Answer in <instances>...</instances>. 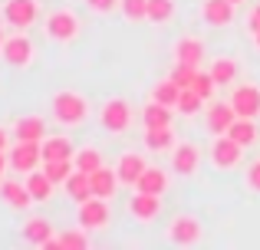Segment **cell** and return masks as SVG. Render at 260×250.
Masks as SVG:
<instances>
[{
    "label": "cell",
    "instance_id": "cell-30",
    "mask_svg": "<svg viewBox=\"0 0 260 250\" xmlns=\"http://www.w3.org/2000/svg\"><path fill=\"white\" fill-rule=\"evenodd\" d=\"M142 122H145V128L152 125H172V105H161V102H148L145 112H142Z\"/></svg>",
    "mask_w": 260,
    "mask_h": 250
},
{
    "label": "cell",
    "instance_id": "cell-43",
    "mask_svg": "<svg viewBox=\"0 0 260 250\" xmlns=\"http://www.w3.org/2000/svg\"><path fill=\"white\" fill-rule=\"evenodd\" d=\"M254 43H257V50H260V30L254 33Z\"/></svg>",
    "mask_w": 260,
    "mask_h": 250
},
{
    "label": "cell",
    "instance_id": "cell-8",
    "mask_svg": "<svg viewBox=\"0 0 260 250\" xmlns=\"http://www.w3.org/2000/svg\"><path fill=\"white\" fill-rule=\"evenodd\" d=\"M43 165V148H40V141H17V145L10 148V168L20 174H30L37 171V168Z\"/></svg>",
    "mask_w": 260,
    "mask_h": 250
},
{
    "label": "cell",
    "instance_id": "cell-32",
    "mask_svg": "<svg viewBox=\"0 0 260 250\" xmlns=\"http://www.w3.org/2000/svg\"><path fill=\"white\" fill-rule=\"evenodd\" d=\"M73 165H76L79 171L92 174L95 168H102V152H99V148H92V145H86V148H79V152L73 155Z\"/></svg>",
    "mask_w": 260,
    "mask_h": 250
},
{
    "label": "cell",
    "instance_id": "cell-5",
    "mask_svg": "<svg viewBox=\"0 0 260 250\" xmlns=\"http://www.w3.org/2000/svg\"><path fill=\"white\" fill-rule=\"evenodd\" d=\"M99 125L106 128V132H112V135H122L128 125H132V105L125 102V99H109V102H102V109H99Z\"/></svg>",
    "mask_w": 260,
    "mask_h": 250
},
{
    "label": "cell",
    "instance_id": "cell-45",
    "mask_svg": "<svg viewBox=\"0 0 260 250\" xmlns=\"http://www.w3.org/2000/svg\"><path fill=\"white\" fill-rule=\"evenodd\" d=\"M4 40H7V37H4V30H0V46H4Z\"/></svg>",
    "mask_w": 260,
    "mask_h": 250
},
{
    "label": "cell",
    "instance_id": "cell-15",
    "mask_svg": "<svg viewBox=\"0 0 260 250\" xmlns=\"http://www.w3.org/2000/svg\"><path fill=\"white\" fill-rule=\"evenodd\" d=\"M145 168H148L145 155L125 152V155H122V158H119V165H115V171H119V181H122V185L135 188V185H139V178H142V174H145Z\"/></svg>",
    "mask_w": 260,
    "mask_h": 250
},
{
    "label": "cell",
    "instance_id": "cell-14",
    "mask_svg": "<svg viewBox=\"0 0 260 250\" xmlns=\"http://www.w3.org/2000/svg\"><path fill=\"white\" fill-rule=\"evenodd\" d=\"M0 198H4V204L10 207V211H26L33 201L30 188H26V181H13V178H4L0 181Z\"/></svg>",
    "mask_w": 260,
    "mask_h": 250
},
{
    "label": "cell",
    "instance_id": "cell-22",
    "mask_svg": "<svg viewBox=\"0 0 260 250\" xmlns=\"http://www.w3.org/2000/svg\"><path fill=\"white\" fill-rule=\"evenodd\" d=\"M175 145H178V138H175V128L172 125H152V128H145V148H148V152H172Z\"/></svg>",
    "mask_w": 260,
    "mask_h": 250
},
{
    "label": "cell",
    "instance_id": "cell-44",
    "mask_svg": "<svg viewBox=\"0 0 260 250\" xmlns=\"http://www.w3.org/2000/svg\"><path fill=\"white\" fill-rule=\"evenodd\" d=\"M231 4H234V7H241V4H247V0H231Z\"/></svg>",
    "mask_w": 260,
    "mask_h": 250
},
{
    "label": "cell",
    "instance_id": "cell-13",
    "mask_svg": "<svg viewBox=\"0 0 260 250\" xmlns=\"http://www.w3.org/2000/svg\"><path fill=\"white\" fill-rule=\"evenodd\" d=\"M198 165H201V145H194V141H178L172 148V168L178 174H194Z\"/></svg>",
    "mask_w": 260,
    "mask_h": 250
},
{
    "label": "cell",
    "instance_id": "cell-20",
    "mask_svg": "<svg viewBox=\"0 0 260 250\" xmlns=\"http://www.w3.org/2000/svg\"><path fill=\"white\" fill-rule=\"evenodd\" d=\"M20 234H23V244H30V247H46V240L53 237V224L46 218H30L23 227H20Z\"/></svg>",
    "mask_w": 260,
    "mask_h": 250
},
{
    "label": "cell",
    "instance_id": "cell-7",
    "mask_svg": "<svg viewBox=\"0 0 260 250\" xmlns=\"http://www.w3.org/2000/svg\"><path fill=\"white\" fill-rule=\"evenodd\" d=\"M4 20L13 30H30L40 20V4L37 0H7L4 4Z\"/></svg>",
    "mask_w": 260,
    "mask_h": 250
},
{
    "label": "cell",
    "instance_id": "cell-6",
    "mask_svg": "<svg viewBox=\"0 0 260 250\" xmlns=\"http://www.w3.org/2000/svg\"><path fill=\"white\" fill-rule=\"evenodd\" d=\"M76 221L79 227H86V231H102V227H109V221H112V211H109V201L106 198H86L83 204L76 207Z\"/></svg>",
    "mask_w": 260,
    "mask_h": 250
},
{
    "label": "cell",
    "instance_id": "cell-23",
    "mask_svg": "<svg viewBox=\"0 0 260 250\" xmlns=\"http://www.w3.org/2000/svg\"><path fill=\"white\" fill-rule=\"evenodd\" d=\"M40 148H43V161L73 158V155H76V148H73V141L66 138V135H46V138L40 141Z\"/></svg>",
    "mask_w": 260,
    "mask_h": 250
},
{
    "label": "cell",
    "instance_id": "cell-9",
    "mask_svg": "<svg viewBox=\"0 0 260 250\" xmlns=\"http://www.w3.org/2000/svg\"><path fill=\"white\" fill-rule=\"evenodd\" d=\"M0 53H4V59L13 66V69H23V66L33 63V43H30V37H23V30H17L13 37H7L4 46H0Z\"/></svg>",
    "mask_w": 260,
    "mask_h": 250
},
{
    "label": "cell",
    "instance_id": "cell-37",
    "mask_svg": "<svg viewBox=\"0 0 260 250\" xmlns=\"http://www.w3.org/2000/svg\"><path fill=\"white\" fill-rule=\"evenodd\" d=\"M191 89H194L201 99H211V96H214V89H217V79L211 76V73H198V76H194V86H191Z\"/></svg>",
    "mask_w": 260,
    "mask_h": 250
},
{
    "label": "cell",
    "instance_id": "cell-41",
    "mask_svg": "<svg viewBox=\"0 0 260 250\" xmlns=\"http://www.w3.org/2000/svg\"><path fill=\"white\" fill-rule=\"evenodd\" d=\"M7 165H10V152H0V174H4Z\"/></svg>",
    "mask_w": 260,
    "mask_h": 250
},
{
    "label": "cell",
    "instance_id": "cell-39",
    "mask_svg": "<svg viewBox=\"0 0 260 250\" xmlns=\"http://www.w3.org/2000/svg\"><path fill=\"white\" fill-rule=\"evenodd\" d=\"M244 181H247L250 191H257V194H260V158L247 165V174H244Z\"/></svg>",
    "mask_w": 260,
    "mask_h": 250
},
{
    "label": "cell",
    "instance_id": "cell-21",
    "mask_svg": "<svg viewBox=\"0 0 260 250\" xmlns=\"http://www.w3.org/2000/svg\"><path fill=\"white\" fill-rule=\"evenodd\" d=\"M204 59V43L201 37H181L175 43V63H188V66H201Z\"/></svg>",
    "mask_w": 260,
    "mask_h": 250
},
{
    "label": "cell",
    "instance_id": "cell-12",
    "mask_svg": "<svg viewBox=\"0 0 260 250\" xmlns=\"http://www.w3.org/2000/svg\"><path fill=\"white\" fill-rule=\"evenodd\" d=\"M231 105H234L237 116L257 119L260 116V86H254V83L234 86V89H231Z\"/></svg>",
    "mask_w": 260,
    "mask_h": 250
},
{
    "label": "cell",
    "instance_id": "cell-40",
    "mask_svg": "<svg viewBox=\"0 0 260 250\" xmlns=\"http://www.w3.org/2000/svg\"><path fill=\"white\" fill-rule=\"evenodd\" d=\"M247 26H250V33H257L260 30V4L250 10V17H247Z\"/></svg>",
    "mask_w": 260,
    "mask_h": 250
},
{
    "label": "cell",
    "instance_id": "cell-34",
    "mask_svg": "<svg viewBox=\"0 0 260 250\" xmlns=\"http://www.w3.org/2000/svg\"><path fill=\"white\" fill-rule=\"evenodd\" d=\"M204 105H208V99H201L194 89H181V96H178V105H175V109L181 112V116H198Z\"/></svg>",
    "mask_w": 260,
    "mask_h": 250
},
{
    "label": "cell",
    "instance_id": "cell-35",
    "mask_svg": "<svg viewBox=\"0 0 260 250\" xmlns=\"http://www.w3.org/2000/svg\"><path fill=\"white\" fill-rule=\"evenodd\" d=\"M119 10L128 23H142V20H148V0H122Z\"/></svg>",
    "mask_w": 260,
    "mask_h": 250
},
{
    "label": "cell",
    "instance_id": "cell-17",
    "mask_svg": "<svg viewBox=\"0 0 260 250\" xmlns=\"http://www.w3.org/2000/svg\"><path fill=\"white\" fill-rule=\"evenodd\" d=\"M201 20L208 26H228L234 20V4L231 0H201Z\"/></svg>",
    "mask_w": 260,
    "mask_h": 250
},
{
    "label": "cell",
    "instance_id": "cell-10",
    "mask_svg": "<svg viewBox=\"0 0 260 250\" xmlns=\"http://www.w3.org/2000/svg\"><path fill=\"white\" fill-rule=\"evenodd\" d=\"M234 119H237V112H234V105H231V99L228 102H208L204 105V125H208L211 138H214V135H228V128L234 125Z\"/></svg>",
    "mask_w": 260,
    "mask_h": 250
},
{
    "label": "cell",
    "instance_id": "cell-36",
    "mask_svg": "<svg viewBox=\"0 0 260 250\" xmlns=\"http://www.w3.org/2000/svg\"><path fill=\"white\" fill-rule=\"evenodd\" d=\"M198 66H188V63H175V69L168 73V76L175 79L178 86H181V89H191V86H194V76H198Z\"/></svg>",
    "mask_w": 260,
    "mask_h": 250
},
{
    "label": "cell",
    "instance_id": "cell-25",
    "mask_svg": "<svg viewBox=\"0 0 260 250\" xmlns=\"http://www.w3.org/2000/svg\"><path fill=\"white\" fill-rule=\"evenodd\" d=\"M228 135H231L234 141H241L244 148H250V145H254V141L260 138V128H257V122H254V119H247V116H237V119H234V125L228 128Z\"/></svg>",
    "mask_w": 260,
    "mask_h": 250
},
{
    "label": "cell",
    "instance_id": "cell-28",
    "mask_svg": "<svg viewBox=\"0 0 260 250\" xmlns=\"http://www.w3.org/2000/svg\"><path fill=\"white\" fill-rule=\"evenodd\" d=\"M26 188H30V194H33V201H46L53 194V181H50V174L43 171V168H37V171H30L26 174Z\"/></svg>",
    "mask_w": 260,
    "mask_h": 250
},
{
    "label": "cell",
    "instance_id": "cell-33",
    "mask_svg": "<svg viewBox=\"0 0 260 250\" xmlns=\"http://www.w3.org/2000/svg\"><path fill=\"white\" fill-rule=\"evenodd\" d=\"M175 17V0H148V23H172Z\"/></svg>",
    "mask_w": 260,
    "mask_h": 250
},
{
    "label": "cell",
    "instance_id": "cell-3",
    "mask_svg": "<svg viewBox=\"0 0 260 250\" xmlns=\"http://www.w3.org/2000/svg\"><path fill=\"white\" fill-rule=\"evenodd\" d=\"M165 237H168V244H175V247H194V244H201L204 227H201V221L191 218V214H178V218L168 221Z\"/></svg>",
    "mask_w": 260,
    "mask_h": 250
},
{
    "label": "cell",
    "instance_id": "cell-24",
    "mask_svg": "<svg viewBox=\"0 0 260 250\" xmlns=\"http://www.w3.org/2000/svg\"><path fill=\"white\" fill-rule=\"evenodd\" d=\"M139 191H148V194H165L168 188H172V178H168V171H161V168H145V174L139 178Z\"/></svg>",
    "mask_w": 260,
    "mask_h": 250
},
{
    "label": "cell",
    "instance_id": "cell-2",
    "mask_svg": "<svg viewBox=\"0 0 260 250\" xmlns=\"http://www.w3.org/2000/svg\"><path fill=\"white\" fill-rule=\"evenodd\" d=\"M46 37L56 40V43H73V40L79 37V30H83V23H79L76 10H70V7H59V10H50L46 13Z\"/></svg>",
    "mask_w": 260,
    "mask_h": 250
},
{
    "label": "cell",
    "instance_id": "cell-19",
    "mask_svg": "<svg viewBox=\"0 0 260 250\" xmlns=\"http://www.w3.org/2000/svg\"><path fill=\"white\" fill-rule=\"evenodd\" d=\"M13 138L17 141H43L46 138L43 116H20L17 122H13Z\"/></svg>",
    "mask_w": 260,
    "mask_h": 250
},
{
    "label": "cell",
    "instance_id": "cell-38",
    "mask_svg": "<svg viewBox=\"0 0 260 250\" xmlns=\"http://www.w3.org/2000/svg\"><path fill=\"white\" fill-rule=\"evenodd\" d=\"M86 7L92 13H99V17H109L112 10H119V7H122V0H86Z\"/></svg>",
    "mask_w": 260,
    "mask_h": 250
},
{
    "label": "cell",
    "instance_id": "cell-16",
    "mask_svg": "<svg viewBox=\"0 0 260 250\" xmlns=\"http://www.w3.org/2000/svg\"><path fill=\"white\" fill-rule=\"evenodd\" d=\"M86 227H70V231H59L53 234L50 240H46L43 250H86L92 240H89V234H83Z\"/></svg>",
    "mask_w": 260,
    "mask_h": 250
},
{
    "label": "cell",
    "instance_id": "cell-27",
    "mask_svg": "<svg viewBox=\"0 0 260 250\" xmlns=\"http://www.w3.org/2000/svg\"><path fill=\"white\" fill-rule=\"evenodd\" d=\"M66 194H70L76 204H83L86 198H92V181H89V174L76 168V171L70 174V181H66Z\"/></svg>",
    "mask_w": 260,
    "mask_h": 250
},
{
    "label": "cell",
    "instance_id": "cell-31",
    "mask_svg": "<svg viewBox=\"0 0 260 250\" xmlns=\"http://www.w3.org/2000/svg\"><path fill=\"white\" fill-rule=\"evenodd\" d=\"M43 171L50 174L53 185H66L70 174L76 171V165H73V158H56V161H43Z\"/></svg>",
    "mask_w": 260,
    "mask_h": 250
},
{
    "label": "cell",
    "instance_id": "cell-18",
    "mask_svg": "<svg viewBox=\"0 0 260 250\" xmlns=\"http://www.w3.org/2000/svg\"><path fill=\"white\" fill-rule=\"evenodd\" d=\"M89 181H92V194L95 198H106V201H112V194L119 191V171H115V168H95L92 174H89Z\"/></svg>",
    "mask_w": 260,
    "mask_h": 250
},
{
    "label": "cell",
    "instance_id": "cell-29",
    "mask_svg": "<svg viewBox=\"0 0 260 250\" xmlns=\"http://www.w3.org/2000/svg\"><path fill=\"white\" fill-rule=\"evenodd\" d=\"M178 96H181V86L175 83L172 76L168 79H158V83H155V89H152V99L155 102H161V105H178Z\"/></svg>",
    "mask_w": 260,
    "mask_h": 250
},
{
    "label": "cell",
    "instance_id": "cell-11",
    "mask_svg": "<svg viewBox=\"0 0 260 250\" xmlns=\"http://www.w3.org/2000/svg\"><path fill=\"white\" fill-rule=\"evenodd\" d=\"M128 214H132L139 224H152L155 218L161 214V194H148V191H139L128 198Z\"/></svg>",
    "mask_w": 260,
    "mask_h": 250
},
{
    "label": "cell",
    "instance_id": "cell-1",
    "mask_svg": "<svg viewBox=\"0 0 260 250\" xmlns=\"http://www.w3.org/2000/svg\"><path fill=\"white\" fill-rule=\"evenodd\" d=\"M50 112H53V119H56L59 125H79V122H86V116H89V102H86V96H79V92L63 89V92H56V96L50 99Z\"/></svg>",
    "mask_w": 260,
    "mask_h": 250
},
{
    "label": "cell",
    "instance_id": "cell-42",
    "mask_svg": "<svg viewBox=\"0 0 260 250\" xmlns=\"http://www.w3.org/2000/svg\"><path fill=\"white\" fill-rule=\"evenodd\" d=\"M7 145H10V138H7V132L0 128V152H7Z\"/></svg>",
    "mask_w": 260,
    "mask_h": 250
},
{
    "label": "cell",
    "instance_id": "cell-26",
    "mask_svg": "<svg viewBox=\"0 0 260 250\" xmlns=\"http://www.w3.org/2000/svg\"><path fill=\"white\" fill-rule=\"evenodd\" d=\"M208 73L217 79V86H231L237 79V59H231V56H214L211 59V66H208Z\"/></svg>",
    "mask_w": 260,
    "mask_h": 250
},
{
    "label": "cell",
    "instance_id": "cell-4",
    "mask_svg": "<svg viewBox=\"0 0 260 250\" xmlns=\"http://www.w3.org/2000/svg\"><path fill=\"white\" fill-rule=\"evenodd\" d=\"M208 158H211V165H214L217 171H231V168H237L244 161V145L234 141L231 135H214Z\"/></svg>",
    "mask_w": 260,
    "mask_h": 250
}]
</instances>
